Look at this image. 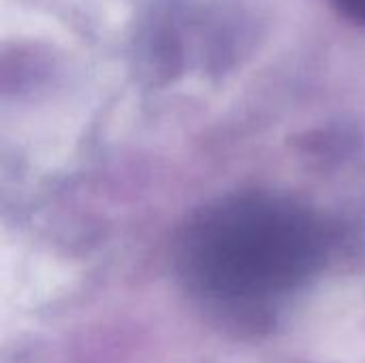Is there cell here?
Here are the masks:
<instances>
[{
  "label": "cell",
  "instance_id": "cell-1",
  "mask_svg": "<svg viewBox=\"0 0 365 363\" xmlns=\"http://www.w3.org/2000/svg\"><path fill=\"white\" fill-rule=\"evenodd\" d=\"M334 4L342 15L365 26V0H334Z\"/></svg>",
  "mask_w": 365,
  "mask_h": 363
}]
</instances>
